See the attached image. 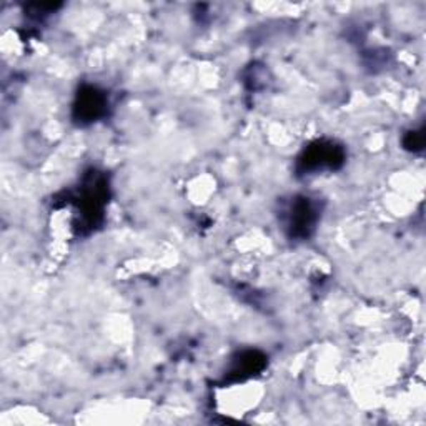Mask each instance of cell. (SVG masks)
Segmentation results:
<instances>
[{"label": "cell", "instance_id": "6da1fadb", "mask_svg": "<svg viewBox=\"0 0 426 426\" xmlns=\"http://www.w3.org/2000/svg\"><path fill=\"white\" fill-rule=\"evenodd\" d=\"M303 165H305V170H318L323 169V167H328V169H333L337 165V162H342V153L337 147L333 145H316V147H311L310 150L305 153L303 157Z\"/></svg>", "mask_w": 426, "mask_h": 426}, {"label": "cell", "instance_id": "7a4b0ae2", "mask_svg": "<svg viewBox=\"0 0 426 426\" xmlns=\"http://www.w3.org/2000/svg\"><path fill=\"white\" fill-rule=\"evenodd\" d=\"M314 208H311V205L306 200L298 202L297 205H295L292 212V230H295V233L308 235V230L314 225Z\"/></svg>", "mask_w": 426, "mask_h": 426}, {"label": "cell", "instance_id": "3957f363", "mask_svg": "<svg viewBox=\"0 0 426 426\" xmlns=\"http://www.w3.org/2000/svg\"><path fill=\"white\" fill-rule=\"evenodd\" d=\"M103 108V98L95 89H89L87 92L82 93L79 98V115L84 119L92 120Z\"/></svg>", "mask_w": 426, "mask_h": 426}]
</instances>
